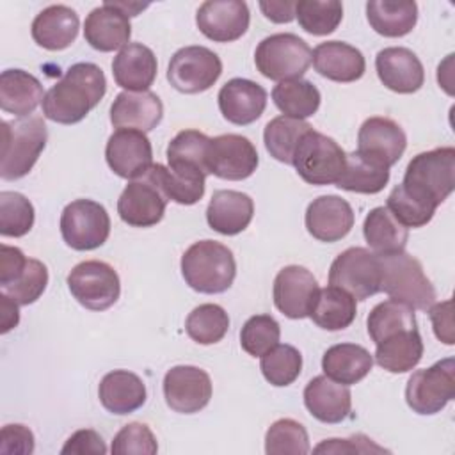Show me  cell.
<instances>
[{
  "mask_svg": "<svg viewBox=\"0 0 455 455\" xmlns=\"http://www.w3.org/2000/svg\"><path fill=\"white\" fill-rule=\"evenodd\" d=\"M60 235L75 251L98 249L110 235V217L105 206L92 199L71 201L60 213Z\"/></svg>",
  "mask_w": 455,
  "mask_h": 455,
  "instance_id": "10",
  "label": "cell"
},
{
  "mask_svg": "<svg viewBox=\"0 0 455 455\" xmlns=\"http://www.w3.org/2000/svg\"><path fill=\"white\" fill-rule=\"evenodd\" d=\"M164 398L174 412H199L212 398V379L197 366H172L164 377Z\"/></svg>",
  "mask_w": 455,
  "mask_h": 455,
  "instance_id": "15",
  "label": "cell"
},
{
  "mask_svg": "<svg viewBox=\"0 0 455 455\" xmlns=\"http://www.w3.org/2000/svg\"><path fill=\"white\" fill-rule=\"evenodd\" d=\"M48 284V270L46 265L39 259L27 258L25 267L18 274V277L9 283L7 286H2V291L7 293L11 299H14L20 306L34 304Z\"/></svg>",
  "mask_w": 455,
  "mask_h": 455,
  "instance_id": "47",
  "label": "cell"
},
{
  "mask_svg": "<svg viewBox=\"0 0 455 455\" xmlns=\"http://www.w3.org/2000/svg\"><path fill=\"white\" fill-rule=\"evenodd\" d=\"M254 203L251 196L238 190H217L213 192L208 208L206 222L220 235H238L252 220Z\"/></svg>",
  "mask_w": 455,
  "mask_h": 455,
  "instance_id": "28",
  "label": "cell"
},
{
  "mask_svg": "<svg viewBox=\"0 0 455 455\" xmlns=\"http://www.w3.org/2000/svg\"><path fill=\"white\" fill-rule=\"evenodd\" d=\"M222 62L215 52L206 46L192 44L180 48L169 62V84L185 94L208 91L220 76Z\"/></svg>",
  "mask_w": 455,
  "mask_h": 455,
  "instance_id": "12",
  "label": "cell"
},
{
  "mask_svg": "<svg viewBox=\"0 0 455 455\" xmlns=\"http://www.w3.org/2000/svg\"><path fill=\"white\" fill-rule=\"evenodd\" d=\"M345 160L347 153L334 139L316 130H309L300 139L291 165L309 185H332L341 178Z\"/></svg>",
  "mask_w": 455,
  "mask_h": 455,
  "instance_id": "6",
  "label": "cell"
},
{
  "mask_svg": "<svg viewBox=\"0 0 455 455\" xmlns=\"http://www.w3.org/2000/svg\"><path fill=\"white\" fill-rule=\"evenodd\" d=\"M386 208L407 229L409 228H421V226L428 224L432 220L434 213H435L434 208H428L423 203L412 199L409 194H405L400 185H396L391 190V194L387 196Z\"/></svg>",
  "mask_w": 455,
  "mask_h": 455,
  "instance_id": "50",
  "label": "cell"
},
{
  "mask_svg": "<svg viewBox=\"0 0 455 455\" xmlns=\"http://www.w3.org/2000/svg\"><path fill=\"white\" fill-rule=\"evenodd\" d=\"M400 187L412 199L435 210L455 187V149L444 146L412 156Z\"/></svg>",
  "mask_w": 455,
  "mask_h": 455,
  "instance_id": "2",
  "label": "cell"
},
{
  "mask_svg": "<svg viewBox=\"0 0 455 455\" xmlns=\"http://www.w3.org/2000/svg\"><path fill=\"white\" fill-rule=\"evenodd\" d=\"M313 68L327 80L350 84L366 71V60L361 50L343 41H325L313 50Z\"/></svg>",
  "mask_w": 455,
  "mask_h": 455,
  "instance_id": "25",
  "label": "cell"
},
{
  "mask_svg": "<svg viewBox=\"0 0 455 455\" xmlns=\"http://www.w3.org/2000/svg\"><path fill=\"white\" fill-rule=\"evenodd\" d=\"M355 299L341 288L327 286L318 290L309 318L325 331H343L355 320Z\"/></svg>",
  "mask_w": 455,
  "mask_h": 455,
  "instance_id": "38",
  "label": "cell"
},
{
  "mask_svg": "<svg viewBox=\"0 0 455 455\" xmlns=\"http://www.w3.org/2000/svg\"><path fill=\"white\" fill-rule=\"evenodd\" d=\"M313 59L309 44L290 32L272 34L265 37L254 52V62L258 71L277 82L300 78Z\"/></svg>",
  "mask_w": 455,
  "mask_h": 455,
  "instance_id": "7",
  "label": "cell"
},
{
  "mask_svg": "<svg viewBox=\"0 0 455 455\" xmlns=\"http://www.w3.org/2000/svg\"><path fill=\"white\" fill-rule=\"evenodd\" d=\"M373 366V355L361 345L338 343L325 350L322 357L323 373L343 386L363 380Z\"/></svg>",
  "mask_w": 455,
  "mask_h": 455,
  "instance_id": "33",
  "label": "cell"
},
{
  "mask_svg": "<svg viewBox=\"0 0 455 455\" xmlns=\"http://www.w3.org/2000/svg\"><path fill=\"white\" fill-rule=\"evenodd\" d=\"M107 78L92 62L73 64L43 100V114L59 124L80 123L105 96Z\"/></svg>",
  "mask_w": 455,
  "mask_h": 455,
  "instance_id": "1",
  "label": "cell"
},
{
  "mask_svg": "<svg viewBox=\"0 0 455 455\" xmlns=\"http://www.w3.org/2000/svg\"><path fill=\"white\" fill-rule=\"evenodd\" d=\"M428 315L434 325V332L437 339L446 345H453V320H451V300L437 302L428 307Z\"/></svg>",
  "mask_w": 455,
  "mask_h": 455,
  "instance_id": "55",
  "label": "cell"
},
{
  "mask_svg": "<svg viewBox=\"0 0 455 455\" xmlns=\"http://www.w3.org/2000/svg\"><path fill=\"white\" fill-rule=\"evenodd\" d=\"M18 302L14 299H11L7 293L0 291V322H2V329L0 332L5 334L11 329H14L20 322V309H18Z\"/></svg>",
  "mask_w": 455,
  "mask_h": 455,
  "instance_id": "58",
  "label": "cell"
},
{
  "mask_svg": "<svg viewBox=\"0 0 455 455\" xmlns=\"http://www.w3.org/2000/svg\"><path fill=\"white\" fill-rule=\"evenodd\" d=\"M309 130H313V126L304 119L277 116L267 123L263 132V142L270 156H274L277 162L291 165L293 153L300 139Z\"/></svg>",
  "mask_w": 455,
  "mask_h": 455,
  "instance_id": "40",
  "label": "cell"
},
{
  "mask_svg": "<svg viewBox=\"0 0 455 455\" xmlns=\"http://www.w3.org/2000/svg\"><path fill=\"white\" fill-rule=\"evenodd\" d=\"M229 329V316L219 304H201L194 307L185 322V331L190 339L199 345L219 343Z\"/></svg>",
  "mask_w": 455,
  "mask_h": 455,
  "instance_id": "42",
  "label": "cell"
},
{
  "mask_svg": "<svg viewBox=\"0 0 455 455\" xmlns=\"http://www.w3.org/2000/svg\"><path fill=\"white\" fill-rule=\"evenodd\" d=\"M110 451L116 455H130V453H144V455H155L158 451L156 439L151 432V428L144 423H128L124 425L114 437Z\"/></svg>",
  "mask_w": 455,
  "mask_h": 455,
  "instance_id": "51",
  "label": "cell"
},
{
  "mask_svg": "<svg viewBox=\"0 0 455 455\" xmlns=\"http://www.w3.org/2000/svg\"><path fill=\"white\" fill-rule=\"evenodd\" d=\"M265 451L268 455L309 453V439L304 425L291 418L274 421L265 434Z\"/></svg>",
  "mask_w": 455,
  "mask_h": 455,
  "instance_id": "45",
  "label": "cell"
},
{
  "mask_svg": "<svg viewBox=\"0 0 455 455\" xmlns=\"http://www.w3.org/2000/svg\"><path fill=\"white\" fill-rule=\"evenodd\" d=\"M363 235L371 252L379 256H389L405 251L409 240V229L402 226L386 206L370 210L363 222Z\"/></svg>",
  "mask_w": 455,
  "mask_h": 455,
  "instance_id": "35",
  "label": "cell"
},
{
  "mask_svg": "<svg viewBox=\"0 0 455 455\" xmlns=\"http://www.w3.org/2000/svg\"><path fill=\"white\" fill-rule=\"evenodd\" d=\"M204 162L210 174L229 181H240L254 174L259 158L254 144L247 137L224 133L210 139Z\"/></svg>",
  "mask_w": 455,
  "mask_h": 455,
  "instance_id": "13",
  "label": "cell"
},
{
  "mask_svg": "<svg viewBox=\"0 0 455 455\" xmlns=\"http://www.w3.org/2000/svg\"><path fill=\"white\" fill-rule=\"evenodd\" d=\"M380 291H386L391 299L421 311H427L435 302V288L414 256L405 251L380 256Z\"/></svg>",
  "mask_w": 455,
  "mask_h": 455,
  "instance_id": "5",
  "label": "cell"
},
{
  "mask_svg": "<svg viewBox=\"0 0 455 455\" xmlns=\"http://www.w3.org/2000/svg\"><path fill=\"white\" fill-rule=\"evenodd\" d=\"M132 36L130 16L116 2H103L92 9L84 23V37L98 52H114L124 48Z\"/></svg>",
  "mask_w": 455,
  "mask_h": 455,
  "instance_id": "21",
  "label": "cell"
},
{
  "mask_svg": "<svg viewBox=\"0 0 455 455\" xmlns=\"http://www.w3.org/2000/svg\"><path fill=\"white\" fill-rule=\"evenodd\" d=\"M299 25L313 36H327L343 20V5L338 0H300L295 4Z\"/></svg>",
  "mask_w": 455,
  "mask_h": 455,
  "instance_id": "43",
  "label": "cell"
},
{
  "mask_svg": "<svg viewBox=\"0 0 455 455\" xmlns=\"http://www.w3.org/2000/svg\"><path fill=\"white\" fill-rule=\"evenodd\" d=\"M105 158L119 178L135 180L153 165V148L144 132L121 128L108 137Z\"/></svg>",
  "mask_w": 455,
  "mask_h": 455,
  "instance_id": "16",
  "label": "cell"
},
{
  "mask_svg": "<svg viewBox=\"0 0 455 455\" xmlns=\"http://www.w3.org/2000/svg\"><path fill=\"white\" fill-rule=\"evenodd\" d=\"M315 275L300 265L281 268L274 279V304L288 318L299 320L309 316L318 295Z\"/></svg>",
  "mask_w": 455,
  "mask_h": 455,
  "instance_id": "18",
  "label": "cell"
},
{
  "mask_svg": "<svg viewBox=\"0 0 455 455\" xmlns=\"http://www.w3.org/2000/svg\"><path fill=\"white\" fill-rule=\"evenodd\" d=\"M249 7L242 0H208L196 14L197 28L215 43H231L240 39L249 28Z\"/></svg>",
  "mask_w": 455,
  "mask_h": 455,
  "instance_id": "17",
  "label": "cell"
},
{
  "mask_svg": "<svg viewBox=\"0 0 455 455\" xmlns=\"http://www.w3.org/2000/svg\"><path fill=\"white\" fill-rule=\"evenodd\" d=\"M146 172L160 187V190L165 194V197L178 204L190 206V204H196L197 201H201V197L204 196V183L183 180L162 164H153Z\"/></svg>",
  "mask_w": 455,
  "mask_h": 455,
  "instance_id": "49",
  "label": "cell"
},
{
  "mask_svg": "<svg viewBox=\"0 0 455 455\" xmlns=\"http://www.w3.org/2000/svg\"><path fill=\"white\" fill-rule=\"evenodd\" d=\"M78 14L62 4L48 5L32 21V39L44 50L59 52L73 44L78 36Z\"/></svg>",
  "mask_w": 455,
  "mask_h": 455,
  "instance_id": "30",
  "label": "cell"
},
{
  "mask_svg": "<svg viewBox=\"0 0 455 455\" xmlns=\"http://www.w3.org/2000/svg\"><path fill=\"white\" fill-rule=\"evenodd\" d=\"M164 116V105L162 100L151 92H130L123 91L116 96V100L110 105V123L121 130H140V132H151L158 126Z\"/></svg>",
  "mask_w": 455,
  "mask_h": 455,
  "instance_id": "24",
  "label": "cell"
},
{
  "mask_svg": "<svg viewBox=\"0 0 455 455\" xmlns=\"http://www.w3.org/2000/svg\"><path fill=\"white\" fill-rule=\"evenodd\" d=\"M387 181L389 167L355 149L347 155L345 171L336 187L357 194H377L387 185Z\"/></svg>",
  "mask_w": 455,
  "mask_h": 455,
  "instance_id": "37",
  "label": "cell"
},
{
  "mask_svg": "<svg viewBox=\"0 0 455 455\" xmlns=\"http://www.w3.org/2000/svg\"><path fill=\"white\" fill-rule=\"evenodd\" d=\"M27 263V256L18 247L0 245V288L12 283Z\"/></svg>",
  "mask_w": 455,
  "mask_h": 455,
  "instance_id": "56",
  "label": "cell"
},
{
  "mask_svg": "<svg viewBox=\"0 0 455 455\" xmlns=\"http://www.w3.org/2000/svg\"><path fill=\"white\" fill-rule=\"evenodd\" d=\"M0 451L28 455L34 451V434L25 425H5L0 434Z\"/></svg>",
  "mask_w": 455,
  "mask_h": 455,
  "instance_id": "53",
  "label": "cell"
},
{
  "mask_svg": "<svg viewBox=\"0 0 455 455\" xmlns=\"http://www.w3.org/2000/svg\"><path fill=\"white\" fill-rule=\"evenodd\" d=\"M380 256L364 247H348L339 252L329 270V284L345 290L355 300H366L380 291Z\"/></svg>",
  "mask_w": 455,
  "mask_h": 455,
  "instance_id": "8",
  "label": "cell"
},
{
  "mask_svg": "<svg viewBox=\"0 0 455 455\" xmlns=\"http://www.w3.org/2000/svg\"><path fill=\"white\" fill-rule=\"evenodd\" d=\"M68 288L91 311L108 309L117 302L121 293L117 272L112 265L100 259H87L73 267L68 275Z\"/></svg>",
  "mask_w": 455,
  "mask_h": 455,
  "instance_id": "11",
  "label": "cell"
},
{
  "mask_svg": "<svg viewBox=\"0 0 455 455\" xmlns=\"http://www.w3.org/2000/svg\"><path fill=\"white\" fill-rule=\"evenodd\" d=\"M455 398V359L446 357L430 368L416 370L405 386L407 405L418 414H435Z\"/></svg>",
  "mask_w": 455,
  "mask_h": 455,
  "instance_id": "9",
  "label": "cell"
},
{
  "mask_svg": "<svg viewBox=\"0 0 455 455\" xmlns=\"http://www.w3.org/2000/svg\"><path fill=\"white\" fill-rule=\"evenodd\" d=\"M304 405L322 423H341L350 414L352 395L348 386L318 375L304 387Z\"/></svg>",
  "mask_w": 455,
  "mask_h": 455,
  "instance_id": "26",
  "label": "cell"
},
{
  "mask_svg": "<svg viewBox=\"0 0 455 455\" xmlns=\"http://www.w3.org/2000/svg\"><path fill=\"white\" fill-rule=\"evenodd\" d=\"M279 338L281 327L270 315L251 316L240 331V345L252 357H261L279 343Z\"/></svg>",
  "mask_w": 455,
  "mask_h": 455,
  "instance_id": "48",
  "label": "cell"
},
{
  "mask_svg": "<svg viewBox=\"0 0 455 455\" xmlns=\"http://www.w3.org/2000/svg\"><path fill=\"white\" fill-rule=\"evenodd\" d=\"M156 57L142 43H128L112 60V75L119 87L130 92L148 91L156 78Z\"/></svg>",
  "mask_w": 455,
  "mask_h": 455,
  "instance_id": "27",
  "label": "cell"
},
{
  "mask_svg": "<svg viewBox=\"0 0 455 455\" xmlns=\"http://www.w3.org/2000/svg\"><path fill=\"white\" fill-rule=\"evenodd\" d=\"M181 274L185 283L199 293H222L235 281V256L220 242L199 240L183 252Z\"/></svg>",
  "mask_w": 455,
  "mask_h": 455,
  "instance_id": "3",
  "label": "cell"
},
{
  "mask_svg": "<svg viewBox=\"0 0 455 455\" xmlns=\"http://www.w3.org/2000/svg\"><path fill=\"white\" fill-rule=\"evenodd\" d=\"M60 453H64V455L66 453H76V455H87V453L98 455L100 453V455H103V453H107V446L96 430L82 428V430H76L66 441Z\"/></svg>",
  "mask_w": 455,
  "mask_h": 455,
  "instance_id": "54",
  "label": "cell"
},
{
  "mask_svg": "<svg viewBox=\"0 0 455 455\" xmlns=\"http://www.w3.org/2000/svg\"><path fill=\"white\" fill-rule=\"evenodd\" d=\"M2 180H20L30 172L48 139L46 124L39 116L2 121Z\"/></svg>",
  "mask_w": 455,
  "mask_h": 455,
  "instance_id": "4",
  "label": "cell"
},
{
  "mask_svg": "<svg viewBox=\"0 0 455 455\" xmlns=\"http://www.w3.org/2000/svg\"><path fill=\"white\" fill-rule=\"evenodd\" d=\"M101 405L112 414H130L146 402V386L142 379L128 370L108 371L98 387Z\"/></svg>",
  "mask_w": 455,
  "mask_h": 455,
  "instance_id": "31",
  "label": "cell"
},
{
  "mask_svg": "<svg viewBox=\"0 0 455 455\" xmlns=\"http://www.w3.org/2000/svg\"><path fill=\"white\" fill-rule=\"evenodd\" d=\"M219 108L224 119L245 126L261 117L267 107V91L247 78H231L219 91Z\"/></svg>",
  "mask_w": 455,
  "mask_h": 455,
  "instance_id": "23",
  "label": "cell"
},
{
  "mask_svg": "<svg viewBox=\"0 0 455 455\" xmlns=\"http://www.w3.org/2000/svg\"><path fill=\"white\" fill-rule=\"evenodd\" d=\"M375 347L377 364L389 373L411 371L423 357V339L418 327L389 334Z\"/></svg>",
  "mask_w": 455,
  "mask_h": 455,
  "instance_id": "34",
  "label": "cell"
},
{
  "mask_svg": "<svg viewBox=\"0 0 455 455\" xmlns=\"http://www.w3.org/2000/svg\"><path fill=\"white\" fill-rule=\"evenodd\" d=\"M375 69L379 80L393 92L411 94L421 89L425 69L418 55L403 46H389L377 53Z\"/></svg>",
  "mask_w": 455,
  "mask_h": 455,
  "instance_id": "20",
  "label": "cell"
},
{
  "mask_svg": "<svg viewBox=\"0 0 455 455\" xmlns=\"http://www.w3.org/2000/svg\"><path fill=\"white\" fill-rule=\"evenodd\" d=\"M306 229L320 242H338L354 228V210L348 201L338 196H320L306 210Z\"/></svg>",
  "mask_w": 455,
  "mask_h": 455,
  "instance_id": "19",
  "label": "cell"
},
{
  "mask_svg": "<svg viewBox=\"0 0 455 455\" xmlns=\"http://www.w3.org/2000/svg\"><path fill=\"white\" fill-rule=\"evenodd\" d=\"M412 327H418L414 309L395 299L379 302L366 318V329L375 345L389 334Z\"/></svg>",
  "mask_w": 455,
  "mask_h": 455,
  "instance_id": "41",
  "label": "cell"
},
{
  "mask_svg": "<svg viewBox=\"0 0 455 455\" xmlns=\"http://www.w3.org/2000/svg\"><path fill=\"white\" fill-rule=\"evenodd\" d=\"M41 82L23 69H5L0 75V108L16 117L30 116L43 103Z\"/></svg>",
  "mask_w": 455,
  "mask_h": 455,
  "instance_id": "32",
  "label": "cell"
},
{
  "mask_svg": "<svg viewBox=\"0 0 455 455\" xmlns=\"http://www.w3.org/2000/svg\"><path fill=\"white\" fill-rule=\"evenodd\" d=\"M210 137L197 130L180 132L167 146V162L169 169L188 181L204 183L210 174L206 169V146Z\"/></svg>",
  "mask_w": 455,
  "mask_h": 455,
  "instance_id": "29",
  "label": "cell"
},
{
  "mask_svg": "<svg viewBox=\"0 0 455 455\" xmlns=\"http://www.w3.org/2000/svg\"><path fill=\"white\" fill-rule=\"evenodd\" d=\"M295 4L297 2L270 0V2H259V9L265 14V18L274 23H290L295 18Z\"/></svg>",
  "mask_w": 455,
  "mask_h": 455,
  "instance_id": "57",
  "label": "cell"
},
{
  "mask_svg": "<svg viewBox=\"0 0 455 455\" xmlns=\"http://www.w3.org/2000/svg\"><path fill=\"white\" fill-rule=\"evenodd\" d=\"M315 453H382L387 451L370 437L355 434L348 439H325L313 450Z\"/></svg>",
  "mask_w": 455,
  "mask_h": 455,
  "instance_id": "52",
  "label": "cell"
},
{
  "mask_svg": "<svg viewBox=\"0 0 455 455\" xmlns=\"http://www.w3.org/2000/svg\"><path fill=\"white\" fill-rule=\"evenodd\" d=\"M167 197L153 178L144 172L132 180L117 199L121 220L132 228H151L164 219Z\"/></svg>",
  "mask_w": 455,
  "mask_h": 455,
  "instance_id": "14",
  "label": "cell"
},
{
  "mask_svg": "<svg viewBox=\"0 0 455 455\" xmlns=\"http://www.w3.org/2000/svg\"><path fill=\"white\" fill-rule=\"evenodd\" d=\"M407 148L405 132L389 117L366 119L357 133V151L364 153L384 165H395Z\"/></svg>",
  "mask_w": 455,
  "mask_h": 455,
  "instance_id": "22",
  "label": "cell"
},
{
  "mask_svg": "<svg viewBox=\"0 0 455 455\" xmlns=\"http://www.w3.org/2000/svg\"><path fill=\"white\" fill-rule=\"evenodd\" d=\"M366 18L377 34L384 37H402L416 27L418 5L411 0H370L366 2Z\"/></svg>",
  "mask_w": 455,
  "mask_h": 455,
  "instance_id": "36",
  "label": "cell"
},
{
  "mask_svg": "<svg viewBox=\"0 0 455 455\" xmlns=\"http://www.w3.org/2000/svg\"><path fill=\"white\" fill-rule=\"evenodd\" d=\"M34 206L20 192H0V235L23 236L34 226Z\"/></svg>",
  "mask_w": 455,
  "mask_h": 455,
  "instance_id": "46",
  "label": "cell"
},
{
  "mask_svg": "<svg viewBox=\"0 0 455 455\" xmlns=\"http://www.w3.org/2000/svg\"><path fill=\"white\" fill-rule=\"evenodd\" d=\"M259 370L267 382L275 387H284L295 382L302 370V355L291 345H275L261 355Z\"/></svg>",
  "mask_w": 455,
  "mask_h": 455,
  "instance_id": "44",
  "label": "cell"
},
{
  "mask_svg": "<svg viewBox=\"0 0 455 455\" xmlns=\"http://www.w3.org/2000/svg\"><path fill=\"white\" fill-rule=\"evenodd\" d=\"M320 91L313 82L304 78L279 82L272 89L274 105L288 117L306 119L316 114L320 107Z\"/></svg>",
  "mask_w": 455,
  "mask_h": 455,
  "instance_id": "39",
  "label": "cell"
}]
</instances>
